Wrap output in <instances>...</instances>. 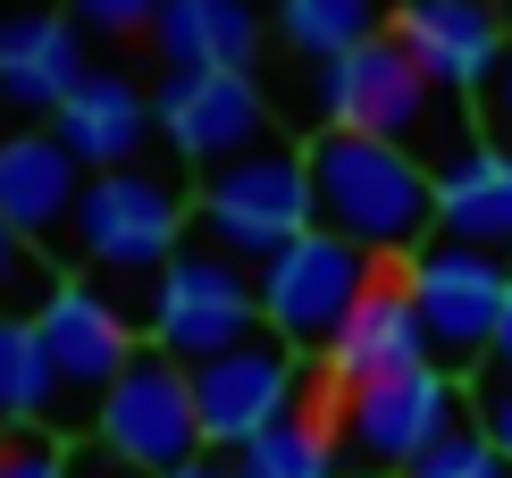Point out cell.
Returning <instances> with one entry per match:
<instances>
[{
  "mask_svg": "<svg viewBox=\"0 0 512 478\" xmlns=\"http://www.w3.org/2000/svg\"><path fill=\"white\" fill-rule=\"evenodd\" d=\"M303 151H311L319 227H336L345 244L378 260H412L420 244H437V168L420 151L345 135V126H319Z\"/></svg>",
  "mask_w": 512,
  "mask_h": 478,
  "instance_id": "1",
  "label": "cell"
},
{
  "mask_svg": "<svg viewBox=\"0 0 512 478\" xmlns=\"http://www.w3.org/2000/svg\"><path fill=\"white\" fill-rule=\"evenodd\" d=\"M311 93H319V126L403 143V151H420V160H437V168L462 160V151L479 143V135H471V101L437 93L429 68H420L395 34L361 42V51H345V59H319Z\"/></svg>",
  "mask_w": 512,
  "mask_h": 478,
  "instance_id": "2",
  "label": "cell"
},
{
  "mask_svg": "<svg viewBox=\"0 0 512 478\" xmlns=\"http://www.w3.org/2000/svg\"><path fill=\"white\" fill-rule=\"evenodd\" d=\"M319 227V193H311V151H294V143H261V151H244V160H227V168H210L202 193H194V235L202 244H219V252H236L261 269L269 252H286L294 235H311Z\"/></svg>",
  "mask_w": 512,
  "mask_h": 478,
  "instance_id": "3",
  "label": "cell"
},
{
  "mask_svg": "<svg viewBox=\"0 0 512 478\" xmlns=\"http://www.w3.org/2000/svg\"><path fill=\"white\" fill-rule=\"evenodd\" d=\"M185 227H194V193L160 160L101 168L76 202V252L110 277H160L185 252Z\"/></svg>",
  "mask_w": 512,
  "mask_h": 478,
  "instance_id": "4",
  "label": "cell"
},
{
  "mask_svg": "<svg viewBox=\"0 0 512 478\" xmlns=\"http://www.w3.org/2000/svg\"><path fill=\"white\" fill-rule=\"evenodd\" d=\"M252 336H269V319H261V269L194 235V244L152 277V344L177 353L185 369H202V361L236 353V344H252Z\"/></svg>",
  "mask_w": 512,
  "mask_h": 478,
  "instance_id": "5",
  "label": "cell"
},
{
  "mask_svg": "<svg viewBox=\"0 0 512 478\" xmlns=\"http://www.w3.org/2000/svg\"><path fill=\"white\" fill-rule=\"evenodd\" d=\"M378 269H387V260L361 252V244H345L336 227L294 235L286 252L261 260V319H269V336L294 344L303 361H319V353L336 344V328L361 311V294L378 286Z\"/></svg>",
  "mask_w": 512,
  "mask_h": 478,
  "instance_id": "6",
  "label": "cell"
},
{
  "mask_svg": "<svg viewBox=\"0 0 512 478\" xmlns=\"http://www.w3.org/2000/svg\"><path fill=\"white\" fill-rule=\"evenodd\" d=\"M93 428L101 445L118 453V462H135V470H185V462H202V403H194V369H185L177 353H160V344H143L135 361L118 369V386L93 403Z\"/></svg>",
  "mask_w": 512,
  "mask_h": 478,
  "instance_id": "7",
  "label": "cell"
},
{
  "mask_svg": "<svg viewBox=\"0 0 512 478\" xmlns=\"http://www.w3.org/2000/svg\"><path fill=\"white\" fill-rule=\"evenodd\" d=\"M462 411H471L462 378L445 361H420V369H403V378H378V386L336 395L328 428H336V445L361 453L370 470H412L445 428H462Z\"/></svg>",
  "mask_w": 512,
  "mask_h": 478,
  "instance_id": "8",
  "label": "cell"
},
{
  "mask_svg": "<svg viewBox=\"0 0 512 478\" xmlns=\"http://www.w3.org/2000/svg\"><path fill=\"white\" fill-rule=\"evenodd\" d=\"M403 277H412V302H420V328H429V353L454 369H487L496 353V319H504V294H512V260L496 252H471V244H420L403 260Z\"/></svg>",
  "mask_w": 512,
  "mask_h": 478,
  "instance_id": "9",
  "label": "cell"
},
{
  "mask_svg": "<svg viewBox=\"0 0 512 478\" xmlns=\"http://www.w3.org/2000/svg\"><path fill=\"white\" fill-rule=\"evenodd\" d=\"M152 110H160V143L202 177L269 143V93L252 84V68H185L152 93Z\"/></svg>",
  "mask_w": 512,
  "mask_h": 478,
  "instance_id": "10",
  "label": "cell"
},
{
  "mask_svg": "<svg viewBox=\"0 0 512 478\" xmlns=\"http://www.w3.org/2000/svg\"><path fill=\"white\" fill-rule=\"evenodd\" d=\"M194 403H202V445L244 453L252 437H269L277 420L303 411V353L277 336H252V344L194 369Z\"/></svg>",
  "mask_w": 512,
  "mask_h": 478,
  "instance_id": "11",
  "label": "cell"
},
{
  "mask_svg": "<svg viewBox=\"0 0 512 478\" xmlns=\"http://www.w3.org/2000/svg\"><path fill=\"white\" fill-rule=\"evenodd\" d=\"M387 34L429 68L437 93H454V101H479L487 76H496L504 51H512L504 0H395V26Z\"/></svg>",
  "mask_w": 512,
  "mask_h": 478,
  "instance_id": "12",
  "label": "cell"
},
{
  "mask_svg": "<svg viewBox=\"0 0 512 478\" xmlns=\"http://www.w3.org/2000/svg\"><path fill=\"white\" fill-rule=\"evenodd\" d=\"M437 361L429 353V328H420V302H412V277L403 260L378 269V286L361 294V311L336 328V344L319 353V403L353 395V386H378V378H403V369Z\"/></svg>",
  "mask_w": 512,
  "mask_h": 478,
  "instance_id": "13",
  "label": "cell"
},
{
  "mask_svg": "<svg viewBox=\"0 0 512 478\" xmlns=\"http://www.w3.org/2000/svg\"><path fill=\"white\" fill-rule=\"evenodd\" d=\"M42 344H51V369H59V395L68 403H101L118 386V369L143 353L135 328H126V311H118V294H101V286H59L51 302H42ZM68 420V411H59Z\"/></svg>",
  "mask_w": 512,
  "mask_h": 478,
  "instance_id": "14",
  "label": "cell"
},
{
  "mask_svg": "<svg viewBox=\"0 0 512 478\" xmlns=\"http://www.w3.org/2000/svg\"><path fill=\"white\" fill-rule=\"evenodd\" d=\"M84 185H93V168H84L51 126H17V135H0V219L26 227L42 252H68L76 244Z\"/></svg>",
  "mask_w": 512,
  "mask_h": 478,
  "instance_id": "15",
  "label": "cell"
},
{
  "mask_svg": "<svg viewBox=\"0 0 512 478\" xmlns=\"http://www.w3.org/2000/svg\"><path fill=\"white\" fill-rule=\"evenodd\" d=\"M84 76L93 59H84V26L68 9H0V110L51 126Z\"/></svg>",
  "mask_w": 512,
  "mask_h": 478,
  "instance_id": "16",
  "label": "cell"
},
{
  "mask_svg": "<svg viewBox=\"0 0 512 478\" xmlns=\"http://www.w3.org/2000/svg\"><path fill=\"white\" fill-rule=\"evenodd\" d=\"M51 135L101 177V168H135V160H143V143L160 135V110H152V93H143L135 76L93 68V76L68 93V110L51 118Z\"/></svg>",
  "mask_w": 512,
  "mask_h": 478,
  "instance_id": "17",
  "label": "cell"
},
{
  "mask_svg": "<svg viewBox=\"0 0 512 478\" xmlns=\"http://www.w3.org/2000/svg\"><path fill=\"white\" fill-rule=\"evenodd\" d=\"M437 235L512 260V151L471 143L462 160L437 168Z\"/></svg>",
  "mask_w": 512,
  "mask_h": 478,
  "instance_id": "18",
  "label": "cell"
},
{
  "mask_svg": "<svg viewBox=\"0 0 512 478\" xmlns=\"http://www.w3.org/2000/svg\"><path fill=\"white\" fill-rule=\"evenodd\" d=\"M261 9L252 0H168L160 26H152V51L168 59V76L185 68H252L261 59Z\"/></svg>",
  "mask_w": 512,
  "mask_h": 478,
  "instance_id": "19",
  "label": "cell"
},
{
  "mask_svg": "<svg viewBox=\"0 0 512 478\" xmlns=\"http://www.w3.org/2000/svg\"><path fill=\"white\" fill-rule=\"evenodd\" d=\"M68 395H59L51 344L34 319H0V428H51Z\"/></svg>",
  "mask_w": 512,
  "mask_h": 478,
  "instance_id": "20",
  "label": "cell"
},
{
  "mask_svg": "<svg viewBox=\"0 0 512 478\" xmlns=\"http://www.w3.org/2000/svg\"><path fill=\"white\" fill-rule=\"evenodd\" d=\"M387 26H395V0H277V34H286V51H303L311 68L378 42Z\"/></svg>",
  "mask_w": 512,
  "mask_h": 478,
  "instance_id": "21",
  "label": "cell"
},
{
  "mask_svg": "<svg viewBox=\"0 0 512 478\" xmlns=\"http://www.w3.org/2000/svg\"><path fill=\"white\" fill-rule=\"evenodd\" d=\"M236 478H345L336 470V428L319 411H294L236 453Z\"/></svg>",
  "mask_w": 512,
  "mask_h": 478,
  "instance_id": "22",
  "label": "cell"
},
{
  "mask_svg": "<svg viewBox=\"0 0 512 478\" xmlns=\"http://www.w3.org/2000/svg\"><path fill=\"white\" fill-rule=\"evenodd\" d=\"M68 277H59V252H42L26 227L0 219V319H42V302H51Z\"/></svg>",
  "mask_w": 512,
  "mask_h": 478,
  "instance_id": "23",
  "label": "cell"
},
{
  "mask_svg": "<svg viewBox=\"0 0 512 478\" xmlns=\"http://www.w3.org/2000/svg\"><path fill=\"white\" fill-rule=\"evenodd\" d=\"M403 478H512V462L479 437V420H462V428H445V437L420 453V462L403 470Z\"/></svg>",
  "mask_w": 512,
  "mask_h": 478,
  "instance_id": "24",
  "label": "cell"
},
{
  "mask_svg": "<svg viewBox=\"0 0 512 478\" xmlns=\"http://www.w3.org/2000/svg\"><path fill=\"white\" fill-rule=\"evenodd\" d=\"M0 478H68V428H0Z\"/></svg>",
  "mask_w": 512,
  "mask_h": 478,
  "instance_id": "25",
  "label": "cell"
},
{
  "mask_svg": "<svg viewBox=\"0 0 512 478\" xmlns=\"http://www.w3.org/2000/svg\"><path fill=\"white\" fill-rule=\"evenodd\" d=\"M160 9H168V0H68L76 26H84V34H110V42L152 34V26H160Z\"/></svg>",
  "mask_w": 512,
  "mask_h": 478,
  "instance_id": "26",
  "label": "cell"
},
{
  "mask_svg": "<svg viewBox=\"0 0 512 478\" xmlns=\"http://www.w3.org/2000/svg\"><path fill=\"white\" fill-rule=\"evenodd\" d=\"M471 420H479V437L512 462V369H479L471 378Z\"/></svg>",
  "mask_w": 512,
  "mask_h": 478,
  "instance_id": "27",
  "label": "cell"
},
{
  "mask_svg": "<svg viewBox=\"0 0 512 478\" xmlns=\"http://www.w3.org/2000/svg\"><path fill=\"white\" fill-rule=\"evenodd\" d=\"M479 143L512 151V51H504V68L487 76V93H479Z\"/></svg>",
  "mask_w": 512,
  "mask_h": 478,
  "instance_id": "28",
  "label": "cell"
},
{
  "mask_svg": "<svg viewBox=\"0 0 512 478\" xmlns=\"http://www.w3.org/2000/svg\"><path fill=\"white\" fill-rule=\"evenodd\" d=\"M68 478H152V470H135V462H118L101 437H84V445H68Z\"/></svg>",
  "mask_w": 512,
  "mask_h": 478,
  "instance_id": "29",
  "label": "cell"
},
{
  "mask_svg": "<svg viewBox=\"0 0 512 478\" xmlns=\"http://www.w3.org/2000/svg\"><path fill=\"white\" fill-rule=\"evenodd\" d=\"M168 478H236V453H202V462H185V470H168Z\"/></svg>",
  "mask_w": 512,
  "mask_h": 478,
  "instance_id": "30",
  "label": "cell"
},
{
  "mask_svg": "<svg viewBox=\"0 0 512 478\" xmlns=\"http://www.w3.org/2000/svg\"><path fill=\"white\" fill-rule=\"evenodd\" d=\"M487 369H512V294H504V319H496V353H487Z\"/></svg>",
  "mask_w": 512,
  "mask_h": 478,
  "instance_id": "31",
  "label": "cell"
},
{
  "mask_svg": "<svg viewBox=\"0 0 512 478\" xmlns=\"http://www.w3.org/2000/svg\"><path fill=\"white\" fill-rule=\"evenodd\" d=\"M0 9H68V0H0Z\"/></svg>",
  "mask_w": 512,
  "mask_h": 478,
  "instance_id": "32",
  "label": "cell"
},
{
  "mask_svg": "<svg viewBox=\"0 0 512 478\" xmlns=\"http://www.w3.org/2000/svg\"><path fill=\"white\" fill-rule=\"evenodd\" d=\"M361 478H403V470H361Z\"/></svg>",
  "mask_w": 512,
  "mask_h": 478,
  "instance_id": "33",
  "label": "cell"
},
{
  "mask_svg": "<svg viewBox=\"0 0 512 478\" xmlns=\"http://www.w3.org/2000/svg\"><path fill=\"white\" fill-rule=\"evenodd\" d=\"M504 17H512V0H504Z\"/></svg>",
  "mask_w": 512,
  "mask_h": 478,
  "instance_id": "34",
  "label": "cell"
}]
</instances>
